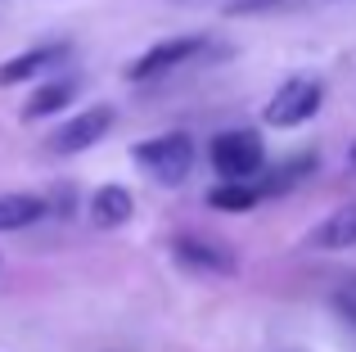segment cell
Masks as SVG:
<instances>
[{"label":"cell","mask_w":356,"mask_h":352,"mask_svg":"<svg viewBox=\"0 0 356 352\" xmlns=\"http://www.w3.org/2000/svg\"><path fill=\"white\" fill-rule=\"evenodd\" d=\"M72 99H77V81H72V77H50V81H41L36 90H27L18 118H23V122H41V118L63 113Z\"/></svg>","instance_id":"10"},{"label":"cell","mask_w":356,"mask_h":352,"mask_svg":"<svg viewBox=\"0 0 356 352\" xmlns=\"http://www.w3.org/2000/svg\"><path fill=\"white\" fill-rule=\"evenodd\" d=\"M72 54L68 41H45V45H32V50L14 54V59L0 63V86H27V81L45 77V72L63 68V59Z\"/></svg>","instance_id":"6"},{"label":"cell","mask_w":356,"mask_h":352,"mask_svg":"<svg viewBox=\"0 0 356 352\" xmlns=\"http://www.w3.org/2000/svg\"><path fill=\"white\" fill-rule=\"evenodd\" d=\"M352 163H356V145H352Z\"/></svg>","instance_id":"15"},{"label":"cell","mask_w":356,"mask_h":352,"mask_svg":"<svg viewBox=\"0 0 356 352\" xmlns=\"http://www.w3.org/2000/svg\"><path fill=\"white\" fill-rule=\"evenodd\" d=\"M45 208H50V203H45L41 194H0V235H5V230H23V226H32V221H41Z\"/></svg>","instance_id":"12"},{"label":"cell","mask_w":356,"mask_h":352,"mask_svg":"<svg viewBox=\"0 0 356 352\" xmlns=\"http://www.w3.org/2000/svg\"><path fill=\"white\" fill-rule=\"evenodd\" d=\"M257 190H252V181H221L208 190V208L217 212H252L257 208Z\"/></svg>","instance_id":"13"},{"label":"cell","mask_w":356,"mask_h":352,"mask_svg":"<svg viewBox=\"0 0 356 352\" xmlns=\"http://www.w3.org/2000/svg\"><path fill=\"white\" fill-rule=\"evenodd\" d=\"M307 248H321V253L356 248V203H343V208H334L325 221H316V226L307 230Z\"/></svg>","instance_id":"9"},{"label":"cell","mask_w":356,"mask_h":352,"mask_svg":"<svg viewBox=\"0 0 356 352\" xmlns=\"http://www.w3.org/2000/svg\"><path fill=\"white\" fill-rule=\"evenodd\" d=\"M208 163H212V172H217L221 181H252V176L266 168V145H261L257 131L235 127V131L212 136Z\"/></svg>","instance_id":"2"},{"label":"cell","mask_w":356,"mask_h":352,"mask_svg":"<svg viewBox=\"0 0 356 352\" xmlns=\"http://www.w3.org/2000/svg\"><path fill=\"white\" fill-rule=\"evenodd\" d=\"M293 0H230L226 18H248V14H270V9H284Z\"/></svg>","instance_id":"14"},{"label":"cell","mask_w":356,"mask_h":352,"mask_svg":"<svg viewBox=\"0 0 356 352\" xmlns=\"http://www.w3.org/2000/svg\"><path fill=\"white\" fill-rule=\"evenodd\" d=\"M325 109V81L321 77H289L280 81V90L266 99L261 122L266 127H302Z\"/></svg>","instance_id":"3"},{"label":"cell","mask_w":356,"mask_h":352,"mask_svg":"<svg viewBox=\"0 0 356 352\" xmlns=\"http://www.w3.org/2000/svg\"><path fill=\"white\" fill-rule=\"evenodd\" d=\"M113 122H118L113 104H90V109H81V113L63 118V127H54L45 145H50V154H86L90 145H99L113 131Z\"/></svg>","instance_id":"5"},{"label":"cell","mask_w":356,"mask_h":352,"mask_svg":"<svg viewBox=\"0 0 356 352\" xmlns=\"http://www.w3.org/2000/svg\"><path fill=\"white\" fill-rule=\"evenodd\" d=\"M131 212H136V199H131V190H127V185H118V181L99 185V190L90 194V221H95V230L127 226Z\"/></svg>","instance_id":"11"},{"label":"cell","mask_w":356,"mask_h":352,"mask_svg":"<svg viewBox=\"0 0 356 352\" xmlns=\"http://www.w3.org/2000/svg\"><path fill=\"white\" fill-rule=\"evenodd\" d=\"M316 168H321L316 154H293V159H284L280 168H261L252 176V190H257V199H275V194H289L293 185H302Z\"/></svg>","instance_id":"8"},{"label":"cell","mask_w":356,"mask_h":352,"mask_svg":"<svg viewBox=\"0 0 356 352\" xmlns=\"http://www.w3.org/2000/svg\"><path fill=\"white\" fill-rule=\"evenodd\" d=\"M172 257L190 271H212V275H235V253L203 235H176L172 239Z\"/></svg>","instance_id":"7"},{"label":"cell","mask_w":356,"mask_h":352,"mask_svg":"<svg viewBox=\"0 0 356 352\" xmlns=\"http://www.w3.org/2000/svg\"><path fill=\"white\" fill-rule=\"evenodd\" d=\"M208 50V36H167V41L149 45L145 54H136V59L122 68V77L127 81H154V77H167V72L185 68L190 59H199V54Z\"/></svg>","instance_id":"4"},{"label":"cell","mask_w":356,"mask_h":352,"mask_svg":"<svg viewBox=\"0 0 356 352\" xmlns=\"http://www.w3.org/2000/svg\"><path fill=\"white\" fill-rule=\"evenodd\" d=\"M131 159L158 185H181L194 172V141H190V131H163V136H149V141L131 145Z\"/></svg>","instance_id":"1"}]
</instances>
